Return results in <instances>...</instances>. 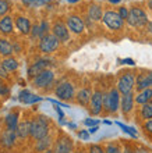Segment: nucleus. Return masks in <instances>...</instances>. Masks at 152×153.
I'll return each instance as SVG.
<instances>
[{
    "instance_id": "obj_1",
    "label": "nucleus",
    "mask_w": 152,
    "mask_h": 153,
    "mask_svg": "<svg viewBox=\"0 0 152 153\" xmlns=\"http://www.w3.org/2000/svg\"><path fill=\"white\" fill-rule=\"evenodd\" d=\"M49 120L45 116H38L31 121V135L29 137L35 141H39L42 138L49 135Z\"/></svg>"
},
{
    "instance_id": "obj_2",
    "label": "nucleus",
    "mask_w": 152,
    "mask_h": 153,
    "mask_svg": "<svg viewBox=\"0 0 152 153\" xmlns=\"http://www.w3.org/2000/svg\"><path fill=\"white\" fill-rule=\"evenodd\" d=\"M120 102H121V93L117 91V88L109 89L105 93L103 97V110L108 114H115L117 110L120 109Z\"/></svg>"
},
{
    "instance_id": "obj_3",
    "label": "nucleus",
    "mask_w": 152,
    "mask_h": 153,
    "mask_svg": "<svg viewBox=\"0 0 152 153\" xmlns=\"http://www.w3.org/2000/svg\"><path fill=\"white\" fill-rule=\"evenodd\" d=\"M148 16L147 13L142 10L141 7H131L130 8V14H128L127 18V24L133 28H142V27H147L148 25Z\"/></svg>"
},
{
    "instance_id": "obj_4",
    "label": "nucleus",
    "mask_w": 152,
    "mask_h": 153,
    "mask_svg": "<svg viewBox=\"0 0 152 153\" xmlns=\"http://www.w3.org/2000/svg\"><path fill=\"white\" fill-rule=\"evenodd\" d=\"M136 74L133 71H126L123 73L119 79H117V85L116 88L117 91L121 93V95H127V93H131L136 88Z\"/></svg>"
},
{
    "instance_id": "obj_5",
    "label": "nucleus",
    "mask_w": 152,
    "mask_h": 153,
    "mask_svg": "<svg viewBox=\"0 0 152 153\" xmlns=\"http://www.w3.org/2000/svg\"><path fill=\"white\" fill-rule=\"evenodd\" d=\"M55 95L60 100H73L76 97V86L70 81H61L55 88Z\"/></svg>"
},
{
    "instance_id": "obj_6",
    "label": "nucleus",
    "mask_w": 152,
    "mask_h": 153,
    "mask_svg": "<svg viewBox=\"0 0 152 153\" xmlns=\"http://www.w3.org/2000/svg\"><path fill=\"white\" fill-rule=\"evenodd\" d=\"M102 21H103V24L106 25L109 29H112V31H120L124 25V20L119 16V13L113 11V10L105 11Z\"/></svg>"
},
{
    "instance_id": "obj_7",
    "label": "nucleus",
    "mask_w": 152,
    "mask_h": 153,
    "mask_svg": "<svg viewBox=\"0 0 152 153\" xmlns=\"http://www.w3.org/2000/svg\"><path fill=\"white\" fill-rule=\"evenodd\" d=\"M59 45H60V40L57 39L53 33H48V35H45L42 39H39L38 48H39V50L42 53H45V54H50V53H53L55 50H57Z\"/></svg>"
},
{
    "instance_id": "obj_8",
    "label": "nucleus",
    "mask_w": 152,
    "mask_h": 153,
    "mask_svg": "<svg viewBox=\"0 0 152 153\" xmlns=\"http://www.w3.org/2000/svg\"><path fill=\"white\" fill-rule=\"evenodd\" d=\"M53 81H55V73L48 68L43 70L42 73H39L32 79V85L38 89H46L53 84Z\"/></svg>"
},
{
    "instance_id": "obj_9",
    "label": "nucleus",
    "mask_w": 152,
    "mask_h": 153,
    "mask_svg": "<svg viewBox=\"0 0 152 153\" xmlns=\"http://www.w3.org/2000/svg\"><path fill=\"white\" fill-rule=\"evenodd\" d=\"M53 153H74V142L68 135H59L53 145Z\"/></svg>"
},
{
    "instance_id": "obj_10",
    "label": "nucleus",
    "mask_w": 152,
    "mask_h": 153,
    "mask_svg": "<svg viewBox=\"0 0 152 153\" xmlns=\"http://www.w3.org/2000/svg\"><path fill=\"white\" fill-rule=\"evenodd\" d=\"M103 97H105V93L100 89H95L94 91L91 102H89V106H88L89 113L92 116H99L103 111Z\"/></svg>"
},
{
    "instance_id": "obj_11",
    "label": "nucleus",
    "mask_w": 152,
    "mask_h": 153,
    "mask_svg": "<svg viewBox=\"0 0 152 153\" xmlns=\"http://www.w3.org/2000/svg\"><path fill=\"white\" fill-rule=\"evenodd\" d=\"M66 25H67V28L70 29L73 33H77V35L82 33L85 29L84 20H82L80 16H76V14H71V16H68L67 18H66Z\"/></svg>"
},
{
    "instance_id": "obj_12",
    "label": "nucleus",
    "mask_w": 152,
    "mask_h": 153,
    "mask_svg": "<svg viewBox=\"0 0 152 153\" xmlns=\"http://www.w3.org/2000/svg\"><path fill=\"white\" fill-rule=\"evenodd\" d=\"M152 88V71H142L136 78V89L137 92Z\"/></svg>"
},
{
    "instance_id": "obj_13",
    "label": "nucleus",
    "mask_w": 152,
    "mask_h": 153,
    "mask_svg": "<svg viewBox=\"0 0 152 153\" xmlns=\"http://www.w3.org/2000/svg\"><path fill=\"white\" fill-rule=\"evenodd\" d=\"M52 33L60 40V42H67V40H70V29H68L67 25L60 20L56 21V22L52 25Z\"/></svg>"
},
{
    "instance_id": "obj_14",
    "label": "nucleus",
    "mask_w": 152,
    "mask_h": 153,
    "mask_svg": "<svg viewBox=\"0 0 152 153\" xmlns=\"http://www.w3.org/2000/svg\"><path fill=\"white\" fill-rule=\"evenodd\" d=\"M50 63H52V61L49 60V59H40V60L35 61L34 64L29 65L28 76L31 78V79H34V78H35L39 73H42L43 70H48V67L50 65Z\"/></svg>"
},
{
    "instance_id": "obj_15",
    "label": "nucleus",
    "mask_w": 152,
    "mask_h": 153,
    "mask_svg": "<svg viewBox=\"0 0 152 153\" xmlns=\"http://www.w3.org/2000/svg\"><path fill=\"white\" fill-rule=\"evenodd\" d=\"M134 103H136V96L134 93H127V95H121V102H120V110L124 116H127L133 111L134 109Z\"/></svg>"
},
{
    "instance_id": "obj_16",
    "label": "nucleus",
    "mask_w": 152,
    "mask_h": 153,
    "mask_svg": "<svg viewBox=\"0 0 152 153\" xmlns=\"http://www.w3.org/2000/svg\"><path fill=\"white\" fill-rule=\"evenodd\" d=\"M49 29H52V28H50V25H49L48 21H42L40 24L32 27L31 38L32 39H42L45 35L49 33Z\"/></svg>"
},
{
    "instance_id": "obj_17",
    "label": "nucleus",
    "mask_w": 152,
    "mask_h": 153,
    "mask_svg": "<svg viewBox=\"0 0 152 153\" xmlns=\"http://www.w3.org/2000/svg\"><path fill=\"white\" fill-rule=\"evenodd\" d=\"M16 27L17 29L20 31L22 35H29L32 31V25H31V21L24 16H18L16 18Z\"/></svg>"
},
{
    "instance_id": "obj_18",
    "label": "nucleus",
    "mask_w": 152,
    "mask_h": 153,
    "mask_svg": "<svg viewBox=\"0 0 152 153\" xmlns=\"http://www.w3.org/2000/svg\"><path fill=\"white\" fill-rule=\"evenodd\" d=\"M92 91L89 88H82L80 89L76 95V100L78 105L81 106H85V107H88L89 106V102H91V97H92Z\"/></svg>"
},
{
    "instance_id": "obj_19",
    "label": "nucleus",
    "mask_w": 152,
    "mask_h": 153,
    "mask_svg": "<svg viewBox=\"0 0 152 153\" xmlns=\"http://www.w3.org/2000/svg\"><path fill=\"white\" fill-rule=\"evenodd\" d=\"M20 116H18V111H11L6 116V120H4V125H6V129L8 131H16L18 124H20Z\"/></svg>"
},
{
    "instance_id": "obj_20",
    "label": "nucleus",
    "mask_w": 152,
    "mask_h": 153,
    "mask_svg": "<svg viewBox=\"0 0 152 153\" xmlns=\"http://www.w3.org/2000/svg\"><path fill=\"white\" fill-rule=\"evenodd\" d=\"M17 139V134L16 131H8V129H4L3 135H1V145L6 148V149H11L14 143H16Z\"/></svg>"
},
{
    "instance_id": "obj_21",
    "label": "nucleus",
    "mask_w": 152,
    "mask_h": 153,
    "mask_svg": "<svg viewBox=\"0 0 152 153\" xmlns=\"http://www.w3.org/2000/svg\"><path fill=\"white\" fill-rule=\"evenodd\" d=\"M16 134H17V138H20V139L28 138L31 135V121H28V120L21 121L16 129Z\"/></svg>"
},
{
    "instance_id": "obj_22",
    "label": "nucleus",
    "mask_w": 152,
    "mask_h": 153,
    "mask_svg": "<svg viewBox=\"0 0 152 153\" xmlns=\"http://www.w3.org/2000/svg\"><path fill=\"white\" fill-rule=\"evenodd\" d=\"M88 18L91 21H100L103 18V10H102V7L99 4H89Z\"/></svg>"
},
{
    "instance_id": "obj_23",
    "label": "nucleus",
    "mask_w": 152,
    "mask_h": 153,
    "mask_svg": "<svg viewBox=\"0 0 152 153\" xmlns=\"http://www.w3.org/2000/svg\"><path fill=\"white\" fill-rule=\"evenodd\" d=\"M13 28H14V25H13V17L6 16L0 20V32L3 33V35L13 33Z\"/></svg>"
},
{
    "instance_id": "obj_24",
    "label": "nucleus",
    "mask_w": 152,
    "mask_h": 153,
    "mask_svg": "<svg viewBox=\"0 0 152 153\" xmlns=\"http://www.w3.org/2000/svg\"><path fill=\"white\" fill-rule=\"evenodd\" d=\"M52 145H53V139L50 135H48V137H45V138H42V139H39V141H36L35 150L39 153H43V152L50 149Z\"/></svg>"
},
{
    "instance_id": "obj_25",
    "label": "nucleus",
    "mask_w": 152,
    "mask_h": 153,
    "mask_svg": "<svg viewBox=\"0 0 152 153\" xmlns=\"http://www.w3.org/2000/svg\"><path fill=\"white\" fill-rule=\"evenodd\" d=\"M13 52H14L13 45L6 38H0V54L6 59V57H11Z\"/></svg>"
},
{
    "instance_id": "obj_26",
    "label": "nucleus",
    "mask_w": 152,
    "mask_h": 153,
    "mask_svg": "<svg viewBox=\"0 0 152 153\" xmlns=\"http://www.w3.org/2000/svg\"><path fill=\"white\" fill-rule=\"evenodd\" d=\"M152 100V88L151 89H145V91H141V92L137 93L136 96V103L137 105H145L148 102Z\"/></svg>"
},
{
    "instance_id": "obj_27",
    "label": "nucleus",
    "mask_w": 152,
    "mask_h": 153,
    "mask_svg": "<svg viewBox=\"0 0 152 153\" xmlns=\"http://www.w3.org/2000/svg\"><path fill=\"white\" fill-rule=\"evenodd\" d=\"M18 99H20V102H22L24 105H29V103H35V102L42 100V97L32 95L29 91H21Z\"/></svg>"
},
{
    "instance_id": "obj_28",
    "label": "nucleus",
    "mask_w": 152,
    "mask_h": 153,
    "mask_svg": "<svg viewBox=\"0 0 152 153\" xmlns=\"http://www.w3.org/2000/svg\"><path fill=\"white\" fill-rule=\"evenodd\" d=\"M140 116H141V118H142V120H145V121L152 120V100L141 106Z\"/></svg>"
},
{
    "instance_id": "obj_29",
    "label": "nucleus",
    "mask_w": 152,
    "mask_h": 153,
    "mask_svg": "<svg viewBox=\"0 0 152 153\" xmlns=\"http://www.w3.org/2000/svg\"><path fill=\"white\" fill-rule=\"evenodd\" d=\"M1 64H3V67L6 68L7 73H10V71H16V70L18 68V61H17L14 57H6V59L1 61Z\"/></svg>"
},
{
    "instance_id": "obj_30",
    "label": "nucleus",
    "mask_w": 152,
    "mask_h": 153,
    "mask_svg": "<svg viewBox=\"0 0 152 153\" xmlns=\"http://www.w3.org/2000/svg\"><path fill=\"white\" fill-rule=\"evenodd\" d=\"M10 8H11V1L10 0H0V17L7 16Z\"/></svg>"
},
{
    "instance_id": "obj_31",
    "label": "nucleus",
    "mask_w": 152,
    "mask_h": 153,
    "mask_svg": "<svg viewBox=\"0 0 152 153\" xmlns=\"http://www.w3.org/2000/svg\"><path fill=\"white\" fill-rule=\"evenodd\" d=\"M50 0H22V3H25L28 7L34 8V7H42L46 3H49Z\"/></svg>"
},
{
    "instance_id": "obj_32",
    "label": "nucleus",
    "mask_w": 152,
    "mask_h": 153,
    "mask_svg": "<svg viewBox=\"0 0 152 153\" xmlns=\"http://www.w3.org/2000/svg\"><path fill=\"white\" fill-rule=\"evenodd\" d=\"M105 153H123V150H121L116 143H109V145L105 148Z\"/></svg>"
},
{
    "instance_id": "obj_33",
    "label": "nucleus",
    "mask_w": 152,
    "mask_h": 153,
    "mask_svg": "<svg viewBox=\"0 0 152 153\" xmlns=\"http://www.w3.org/2000/svg\"><path fill=\"white\" fill-rule=\"evenodd\" d=\"M117 125H119L120 128H123V131H124V132L130 134V135H131L133 138H136V137H137V131H136V129H133L131 127H127V125H123V124H121V123H117Z\"/></svg>"
},
{
    "instance_id": "obj_34",
    "label": "nucleus",
    "mask_w": 152,
    "mask_h": 153,
    "mask_svg": "<svg viewBox=\"0 0 152 153\" xmlns=\"http://www.w3.org/2000/svg\"><path fill=\"white\" fill-rule=\"evenodd\" d=\"M119 16L123 18V20H126L127 21V18H128V14H130V8H127L126 6H121V7H119Z\"/></svg>"
},
{
    "instance_id": "obj_35",
    "label": "nucleus",
    "mask_w": 152,
    "mask_h": 153,
    "mask_svg": "<svg viewBox=\"0 0 152 153\" xmlns=\"http://www.w3.org/2000/svg\"><path fill=\"white\" fill-rule=\"evenodd\" d=\"M8 93H10V89L6 84H4L3 81L0 79V96H7Z\"/></svg>"
},
{
    "instance_id": "obj_36",
    "label": "nucleus",
    "mask_w": 152,
    "mask_h": 153,
    "mask_svg": "<svg viewBox=\"0 0 152 153\" xmlns=\"http://www.w3.org/2000/svg\"><path fill=\"white\" fill-rule=\"evenodd\" d=\"M88 153H105V149L100 145H91L88 148Z\"/></svg>"
},
{
    "instance_id": "obj_37",
    "label": "nucleus",
    "mask_w": 152,
    "mask_h": 153,
    "mask_svg": "<svg viewBox=\"0 0 152 153\" xmlns=\"http://www.w3.org/2000/svg\"><path fill=\"white\" fill-rule=\"evenodd\" d=\"M142 129L145 131V134H148V135H151L152 137V120L145 121L144 125H142Z\"/></svg>"
},
{
    "instance_id": "obj_38",
    "label": "nucleus",
    "mask_w": 152,
    "mask_h": 153,
    "mask_svg": "<svg viewBox=\"0 0 152 153\" xmlns=\"http://www.w3.org/2000/svg\"><path fill=\"white\" fill-rule=\"evenodd\" d=\"M133 153H151V150L147 149L145 146H137L133 149Z\"/></svg>"
},
{
    "instance_id": "obj_39",
    "label": "nucleus",
    "mask_w": 152,
    "mask_h": 153,
    "mask_svg": "<svg viewBox=\"0 0 152 153\" xmlns=\"http://www.w3.org/2000/svg\"><path fill=\"white\" fill-rule=\"evenodd\" d=\"M8 78V73L6 71V68L3 67V64L0 63V79H7Z\"/></svg>"
},
{
    "instance_id": "obj_40",
    "label": "nucleus",
    "mask_w": 152,
    "mask_h": 153,
    "mask_svg": "<svg viewBox=\"0 0 152 153\" xmlns=\"http://www.w3.org/2000/svg\"><path fill=\"white\" fill-rule=\"evenodd\" d=\"M84 124L88 125V127H96V125H98V121L92 120V118H87V120L84 121Z\"/></svg>"
},
{
    "instance_id": "obj_41",
    "label": "nucleus",
    "mask_w": 152,
    "mask_h": 153,
    "mask_svg": "<svg viewBox=\"0 0 152 153\" xmlns=\"http://www.w3.org/2000/svg\"><path fill=\"white\" fill-rule=\"evenodd\" d=\"M78 137H80L81 139H84V141H88L89 132H88V131H80V132H78Z\"/></svg>"
},
{
    "instance_id": "obj_42",
    "label": "nucleus",
    "mask_w": 152,
    "mask_h": 153,
    "mask_svg": "<svg viewBox=\"0 0 152 153\" xmlns=\"http://www.w3.org/2000/svg\"><path fill=\"white\" fill-rule=\"evenodd\" d=\"M123 153H133V149L130 148V146H124V149H123Z\"/></svg>"
},
{
    "instance_id": "obj_43",
    "label": "nucleus",
    "mask_w": 152,
    "mask_h": 153,
    "mask_svg": "<svg viewBox=\"0 0 152 153\" xmlns=\"http://www.w3.org/2000/svg\"><path fill=\"white\" fill-rule=\"evenodd\" d=\"M96 131H98V125H96V127H91V128L88 129V132H89V134H95Z\"/></svg>"
},
{
    "instance_id": "obj_44",
    "label": "nucleus",
    "mask_w": 152,
    "mask_h": 153,
    "mask_svg": "<svg viewBox=\"0 0 152 153\" xmlns=\"http://www.w3.org/2000/svg\"><path fill=\"white\" fill-rule=\"evenodd\" d=\"M147 31H148L149 33H152V21L148 22V25H147Z\"/></svg>"
},
{
    "instance_id": "obj_45",
    "label": "nucleus",
    "mask_w": 152,
    "mask_h": 153,
    "mask_svg": "<svg viewBox=\"0 0 152 153\" xmlns=\"http://www.w3.org/2000/svg\"><path fill=\"white\" fill-rule=\"evenodd\" d=\"M55 110H56L57 113H59V116H60V117H61V118H63V117H64L63 111H61V110H60V109H59V107H57V106H56V107H55Z\"/></svg>"
},
{
    "instance_id": "obj_46",
    "label": "nucleus",
    "mask_w": 152,
    "mask_h": 153,
    "mask_svg": "<svg viewBox=\"0 0 152 153\" xmlns=\"http://www.w3.org/2000/svg\"><path fill=\"white\" fill-rule=\"evenodd\" d=\"M123 63H127V64H134V61L131 60V59H126V60H123Z\"/></svg>"
},
{
    "instance_id": "obj_47",
    "label": "nucleus",
    "mask_w": 152,
    "mask_h": 153,
    "mask_svg": "<svg viewBox=\"0 0 152 153\" xmlns=\"http://www.w3.org/2000/svg\"><path fill=\"white\" fill-rule=\"evenodd\" d=\"M147 4H148L149 10H152V0H148V1H147Z\"/></svg>"
},
{
    "instance_id": "obj_48",
    "label": "nucleus",
    "mask_w": 152,
    "mask_h": 153,
    "mask_svg": "<svg viewBox=\"0 0 152 153\" xmlns=\"http://www.w3.org/2000/svg\"><path fill=\"white\" fill-rule=\"evenodd\" d=\"M109 1H110V3H119L120 0H109Z\"/></svg>"
},
{
    "instance_id": "obj_49",
    "label": "nucleus",
    "mask_w": 152,
    "mask_h": 153,
    "mask_svg": "<svg viewBox=\"0 0 152 153\" xmlns=\"http://www.w3.org/2000/svg\"><path fill=\"white\" fill-rule=\"evenodd\" d=\"M43 153H53V150H50V149H49V150H46V152H43Z\"/></svg>"
},
{
    "instance_id": "obj_50",
    "label": "nucleus",
    "mask_w": 152,
    "mask_h": 153,
    "mask_svg": "<svg viewBox=\"0 0 152 153\" xmlns=\"http://www.w3.org/2000/svg\"><path fill=\"white\" fill-rule=\"evenodd\" d=\"M74 153H84V152H82V150H76Z\"/></svg>"
},
{
    "instance_id": "obj_51",
    "label": "nucleus",
    "mask_w": 152,
    "mask_h": 153,
    "mask_svg": "<svg viewBox=\"0 0 152 153\" xmlns=\"http://www.w3.org/2000/svg\"><path fill=\"white\" fill-rule=\"evenodd\" d=\"M70 3H74V1H78V0H68Z\"/></svg>"
}]
</instances>
